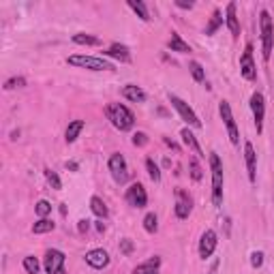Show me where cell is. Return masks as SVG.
<instances>
[{"label": "cell", "mask_w": 274, "mask_h": 274, "mask_svg": "<svg viewBox=\"0 0 274 274\" xmlns=\"http://www.w3.org/2000/svg\"><path fill=\"white\" fill-rule=\"evenodd\" d=\"M105 116H107V120L112 122V127L118 131H131L135 127L133 112L122 103H110L105 107Z\"/></svg>", "instance_id": "obj_1"}, {"label": "cell", "mask_w": 274, "mask_h": 274, "mask_svg": "<svg viewBox=\"0 0 274 274\" xmlns=\"http://www.w3.org/2000/svg\"><path fill=\"white\" fill-rule=\"evenodd\" d=\"M259 28H261V56H264V62H268L274 50V22L266 9L259 13Z\"/></svg>", "instance_id": "obj_2"}, {"label": "cell", "mask_w": 274, "mask_h": 274, "mask_svg": "<svg viewBox=\"0 0 274 274\" xmlns=\"http://www.w3.org/2000/svg\"><path fill=\"white\" fill-rule=\"evenodd\" d=\"M67 65L77 67V69H86V71H114V62L105 60L99 56H86V54H73L67 58Z\"/></svg>", "instance_id": "obj_3"}, {"label": "cell", "mask_w": 274, "mask_h": 274, "mask_svg": "<svg viewBox=\"0 0 274 274\" xmlns=\"http://www.w3.org/2000/svg\"><path fill=\"white\" fill-rule=\"evenodd\" d=\"M210 170H212V204L223 206V163L217 152H210Z\"/></svg>", "instance_id": "obj_4"}, {"label": "cell", "mask_w": 274, "mask_h": 274, "mask_svg": "<svg viewBox=\"0 0 274 274\" xmlns=\"http://www.w3.org/2000/svg\"><path fill=\"white\" fill-rule=\"evenodd\" d=\"M167 99H170L172 107H174V110H176L178 114H180V118H182V120H184L188 127H193V129H201V120L197 118V114L193 112V107H191L184 99H180L178 94H172V92L167 94Z\"/></svg>", "instance_id": "obj_5"}, {"label": "cell", "mask_w": 274, "mask_h": 274, "mask_svg": "<svg viewBox=\"0 0 274 274\" xmlns=\"http://www.w3.org/2000/svg\"><path fill=\"white\" fill-rule=\"evenodd\" d=\"M219 114H221V120L227 129V135H229V141L234 146L240 144V131H238V124L234 120V114H231V105L227 101H221L219 103Z\"/></svg>", "instance_id": "obj_6"}, {"label": "cell", "mask_w": 274, "mask_h": 274, "mask_svg": "<svg viewBox=\"0 0 274 274\" xmlns=\"http://www.w3.org/2000/svg\"><path fill=\"white\" fill-rule=\"evenodd\" d=\"M65 261H67V255L60 251V248H50L43 257V268H45L47 274H67Z\"/></svg>", "instance_id": "obj_7"}, {"label": "cell", "mask_w": 274, "mask_h": 274, "mask_svg": "<svg viewBox=\"0 0 274 274\" xmlns=\"http://www.w3.org/2000/svg\"><path fill=\"white\" fill-rule=\"evenodd\" d=\"M107 167L112 172V178L118 182V184H124L129 180V165H127V159L122 157L120 152H114L110 161H107Z\"/></svg>", "instance_id": "obj_8"}, {"label": "cell", "mask_w": 274, "mask_h": 274, "mask_svg": "<svg viewBox=\"0 0 274 274\" xmlns=\"http://www.w3.org/2000/svg\"><path fill=\"white\" fill-rule=\"evenodd\" d=\"M240 73L246 81L257 79V67H255V60H253V45L251 43H246L244 52L240 56Z\"/></svg>", "instance_id": "obj_9"}, {"label": "cell", "mask_w": 274, "mask_h": 274, "mask_svg": "<svg viewBox=\"0 0 274 274\" xmlns=\"http://www.w3.org/2000/svg\"><path fill=\"white\" fill-rule=\"evenodd\" d=\"M174 195H176V204H174V214L180 221L188 219V214L191 210H193V199H191V195L186 193L184 188H176L174 191Z\"/></svg>", "instance_id": "obj_10"}, {"label": "cell", "mask_w": 274, "mask_h": 274, "mask_svg": "<svg viewBox=\"0 0 274 274\" xmlns=\"http://www.w3.org/2000/svg\"><path fill=\"white\" fill-rule=\"evenodd\" d=\"M251 112H253V120H255V129L257 133L264 131V118H266V99L261 92H253L251 94Z\"/></svg>", "instance_id": "obj_11"}, {"label": "cell", "mask_w": 274, "mask_h": 274, "mask_svg": "<svg viewBox=\"0 0 274 274\" xmlns=\"http://www.w3.org/2000/svg\"><path fill=\"white\" fill-rule=\"evenodd\" d=\"M127 204L133 208H146L148 206V193L141 182H133L127 188Z\"/></svg>", "instance_id": "obj_12"}, {"label": "cell", "mask_w": 274, "mask_h": 274, "mask_svg": "<svg viewBox=\"0 0 274 274\" xmlns=\"http://www.w3.org/2000/svg\"><path fill=\"white\" fill-rule=\"evenodd\" d=\"M217 244H219V238H217V231L214 229H206L199 238V257L201 259H208L214 255L217 251Z\"/></svg>", "instance_id": "obj_13"}, {"label": "cell", "mask_w": 274, "mask_h": 274, "mask_svg": "<svg viewBox=\"0 0 274 274\" xmlns=\"http://www.w3.org/2000/svg\"><path fill=\"white\" fill-rule=\"evenodd\" d=\"M86 264L94 270H103L110 266V253L105 251V248H90V251L84 255Z\"/></svg>", "instance_id": "obj_14"}, {"label": "cell", "mask_w": 274, "mask_h": 274, "mask_svg": "<svg viewBox=\"0 0 274 274\" xmlns=\"http://www.w3.org/2000/svg\"><path fill=\"white\" fill-rule=\"evenodd\" d=\"M244 161H246L248 182L255 184V180H257V152H255L251 141H246V144H244Z\"/></svg>", "instance_id": "obj_15"}, {"label": "cell", "mask_w": 274, "mask_h": 274, "mask_svg": "<svg viewBox=\"0 0 274 274\" xmlns=\"http://www.w3.org/2000/svg\"><path fill=\"white\" fill-rule=\"evenodd\" d=\"M180 137H182V141H184V146L195 154L197 159H206V154H204V150H201V146H199V141H197V137H195V133L191 131L188 127H184L182 131H180Z\"/></svg>", "instance_id": "obj_16"}, {"label": "cell", "mask_w": 274, "mask_h": 274, "mask_svg": "<svg viewBox=\"0 0 274 274\" xmlns=\"http://www.w3.org/2000/svg\"><path fill=\"white\" fill-rule=\"evenodd\" d=\"M103 56L114 58V60H120V62H131V50L127 45H122V43H112L103 52Z\"/></svg>", "instance_id": "obj_17"}, {"label": "cell", "mask_w": 274, "mask_h": 274, "mask_svg": "<svg viewBox=\"0 0 274 274\" xmlns=\"http://www.w3.org/2000/svg\"><path fill=\"white\" fill-rule=\"evenodd\" d=\"M225 24L231 32V37H240V19H238V13H236V3H229L227 9H225Z\"/></svg>", "instance_id": "obj_18"}, {"label": "cell", "mask_w": 274, "mask_h": 274, "mask_svg": "<svg viewBox=\"0 0 274 274\" xmlns=\"http://www.w3.org/2000/svg\"><path fill=\"white\" fill-rule=\"evenodd\" d=\"M161 270V257L159 255H154L146 261H141L139 266L133 268V274H159Z\"/></svg>", "instance_id": "obj_19"}, {"label": "cell", "mask_w": 274, "mask_h": 274, "mask_svg": "<svg viewBox=\"0 0 274 274\" xmlns=\"http://www.w3.org/2000/svg\"><path fill=\"white\" fill-rule=\"evenodd\" d=\"M122 97L127 101H131V103H144L146 101V92L141 90L139 86H135V84H127L122 88Z\"/></svg>", "instance_id": "obj_20"}, {"label": "cell", "mask_w": 274, "mask_h": 274, "mask_svg": "<svg viewBox=\"0 0 274 274\" xmlns=\"http://www.w3.org/2000/svg\"><path fill=\"white\" fill-rule=\"evenodd\" d=\"M167 47H170L172 52H178V54H188V52H191V45H188L178 32H172V37H170V41H167Z\"/></svg>", "instance_id": "obj_21"}, {"label": "cell", "mask_w": 274, "mask_h": 274, "mask_svg": "<svg viewBox=\"0 0 274 274\" xmlns=\"http://www.w3.org/2000/svg\"><path fill=\"white\" fill-rule=\"evenodd\" d=\"M84 127H86L84 120H73V122H69L67 131H65V141H67V144H73V141L79 137L81 131H84Z\"/></svg>", "instance_id": "obj_22"}, {"label": "cell", "mask_w": 274, "mask_h": 274, "mask_svg": "<svg viewBox=\"0 0 274 274\" xmlns=\"http://www.w3.org/2000/svg\"><path fill=\"white\" fill-rule=\"evenodd\" d=\"M90 210H92L94 217H99V219H105L107 214H110V210H107V206H105V201L99 195H92L90 197Z\"/></svg>", "instance_id": "obj_23"}, {"label": "cell", "mask_w": 274, "mask_h": 274, "mask_svg": "<svg viewBox=\"0 0 274 274\" xmlns=\"http://www.w3.org/2000/svg\"><path fill=\"white\" fill-rule=\"evenodd\" d=\"M129 9H133L135 13H137V17L141 19V22H150L152 17H150V11H148V7H146V3H141V0H129Z\"/></svg>", "instance_id": "obj_24"}, {"label": "cell", "mask_w": 274, "mask_h": 274, "mask_svg": "<svg viewBox=\"0 0 274 274\" xmlns=\"http://www.w3.org/2000/svg\"><path fill=\"white\" fill-rule=\"evenodd\" d=\"M71 41L77 43V45H90V47H97L101 45V39L99 37H94V34H86V32H77L71 37Z\"/></svg>", "instance_id": "obj_25"}, {"label": "cell", "mask_w": 274, "mask_h": 274, "mask_svg": "<svg viewBox=\"0 0 274 274\" xmlns=\"http://www.w3.org/2000/svg\"><path fill=\"white\" fill-rule=\"evenodd\" d=\"M56 229V223L54 221H50V219H39L37 223L32 225V234H50V231H54Z\"/></svg>", "instance_id": "obj_26"}, {"label": "cell", "mask_w": 274, "mask_h": 274, "mask_svg": "<svg viewBox=\"0 0 274 274\" xmlns=\"http://www.w3.org/2000/svg\"><path fill=\"white\" fill-rule=\"evenodd\" d=\"M188 71H191V75H193V79L197 81V84H204V81H206V71H204V67H201L197 60L188 62Z\"/></svg>", "instance_id": "obj_27"}, {"label": "cell", "mask_w": 274, "mask_h": 274, "mask_svg": "<svg viewBox=\"0 0 274 274\" xmlns=\"http://www.w3.org/2000/svg\"><path fill=\"white\" fill-rule=\"evenodd\" d=\"M22 266H24V270H26L28 274H39V270H41L39 259H37V257H32V255H26V257H24Z\"/></svg>", "instance_id": "obj_28"}, {"label": "cell", "mask_w": 274, "mask_h": 274, "mask_svg": "<svg viewBox=\"0 0 274 274\" xmlns=\"http://www.w3.org/2000/svg\"><path fill=\"white\" fill-rule=\"evenodd\" d=\"M221 26H223V17H221V11H214V13H212V17H210V24L206 26V34L210 37V34H214V32H217Z\"/></svg>", "instance_id": "obj_29"}, {"label": "cell", "mask_w": 274, "mask_h": 274, "mask_svg": "<svg viewBox=\"0 0 274 274\" xmlns=\"http://www.w3.org/2000/svg\"><path fill=\"white\" fill-rule=\"evenodd\" d=\"M43 174H45V180L50 182V186H52V188H56V191H60V188H62V180H60V176H58L54 170L45 167V170H43Z\"/></svg>", "instance_id": "obj_30"}, {"label": "cell", "mask_w": 274, "mask_h": 274, "mask_svg": "<svg viewBox=\"0 0 274 274\" xmlns=\"http://www.w3.org/2000/svg\"><path fill=\"white\" fill-rule=\"evenodd\" d=\"M144 229H146V234H157L159 219H157V214H154V212H148L144 217Z\"/></svg>", "instance_id": "obj_31"}, {"label": "cell", "mask_w": 274, "mask_h": 274, "mask_svg": "<svg viewBox=\"0 0 274 274\" xmlns=\"http://www.w3.org/2000/svg\"><path fill=\"white\" fill-rule=\"evenodd\" d=\"M188 170H191V178H193L195 182H199L201 178H204V174H201V167H199L197 157H191V159H188Z\"/></svg>", "instance_id": "obj_32"}, {"label": "cell", "mask_w": 274, "mask_h": 274, "mask_svg": "<svg viewBox=\"0 0 274 274\" xmlns=\"http://www.w3.org/2000/svg\"><path fill=\"white\" fill-rule=\"evenodd\" d=\"M146 170H148V176L152 182H161V170L152 159H146Z\"/></svg>", "instance_id": "obj_33"}, {"label": "cell", "mask_w": 274, "mask_h": 274, "mask_svg": "<svg viewBox=\"0 0 274 274\" xmlns=\"http://www.w3.org/2000/svg\"><path fill=\"white\" fill-rule=\"evenodd\" d=\"M34 212H37L39 219H47V214L52 212V204H50V201H45V199H41V201L34 204Z\"/></svg>", "instance_id": "obj_34"}, {"label": "cell", "mask_w": 274, "mask_h": 274, "mask_svg": "<svg viewBox=\"0 0 274 274\" xmlns=\"http://www.w3.org/2000/svg\"><path fill=\"white\" fill-rule=\"evenodd\" d=\"M24 86H26V79H24V77H17V75L5 81V90H13V88H24Z\"/></svg>", "instance_id": "obj_35"}, {"label": "cell", "mask_w": 274, "mask_h": 274, "mask_svg": "<svg viewBox=\"0 0 274 274\" xmlns=\"http://www.w3.org/2000/svg\"><path fill=\"white\" fill-rule=\"evenodd\" d=\"M133 248H135L133 240H129V238H122V240H120V253H122V255H131V253H133Z\"/></svg>", "instance_id": "obj_36"}, {"label": "cell", "mask_w": 274, "mask_h": 274, "mask_svg": "<svg viewBox=\"0 0 274 274\" xmlns=\"http://www.w3.org/2000/svg\"><path fill=\"white\" fill-rule=\"evenodd\" d=\"M148 144V135L144 133V131H137V133L133 135V146L141 148V146H146Z\"/></svg>", "instance_id": "obj_37"}, {"label": "cell", "mask_w": 274, "mask_h": 274, "mask_svg": "<svg viewBox=\"0 0 274 274\" xmlns=\"http://www.w3.org/2000/svg\"><path fill=\"white\" fill-rule=\"evenodd\" d=\"M251 266L253 268H261V266H264V253H261V251H253L251 253Z\"/></svg>", "instance_id": "obj_38"}, {"label": "cell", "mask_w": 274, "mask_h": 274, "mask_svg": "<svg viewBox=\"0 0 274 274\" xmlns=\"http://www.w3.org/2000/svg\"><path fill=\"white\" fill-rule=\"evenodd\" d=\"M90 229V221H86V219H81L79 223H77V231L79 234H86Z\"/></svg>", "instance_id": "obj_39"}, {"label": "cell", "mask_w": 274, "mask_h": 274, "mask_svg": "<svg viewBox=\"0 0 274 274\" xmlns=\"http://www.w3.org/2000/svg\"><path fill=\"white\" fill-rule=\"evenodd\" d=\"M176 7H180V9H193L195 3H193V0H176Z\"/></svg>", "instance_id": "obj_40"}, {"label": "cell", "mask_w": 274, "mask_h": 274, "mask_svg": "<svg viewBox=\"0 0 274 274\" xmlns=\"http://www.w3.org/2000/svg\"><path fill=\"white\" fill-rule=\"evenodd\" d=\"M67 170H71V172H77V170H79V165H77L75 161H69V163H67Z\"/></svg>", "instance_id": "obj_41"}, {"label": "cell", "mask_w": 274, "mask_h": 274, "mask_svg": "<svg viewBox=\"0 0 274 274\" xmlns=\"http://www.w3.org/2000/svg\"><path fill=\"white\" fill-rule=\"evenodd\" d=\"M94 227H97V231H99V234H103V231H105V225H103V221H97V225H94Z\"/></svg>", "instance_id": "obj_42"}, {"label": "cell", "mask_w": 274, "mask_h": 274, "mask_svg": "<svg viewBox=\"0 0 274 274\" xmlns=\"http://www.w3.org/2000/svg\"><path fill=\"white\" fill-rule=\"evenodd\" d=\"M217 270H219V261H214L212 268H210V274H217Z\"/></svg>", "instance_id": "obj_43"}, {"label": "cell", "mask_w": 274, "mask_h": 274, "mask_svg": "<svg viewBox=\"0 0 274 274\" xmlns=\"http://www.w3.org/2000/svg\"><path fill=\"white\" fill-rule=\"evenodd\" d=\"M165 144H167L170 148H174V150H178V146L174 144V141H172V139H167V137H165Z\"/></svg>", "instance_id": "obj_44"}]
</instances>
